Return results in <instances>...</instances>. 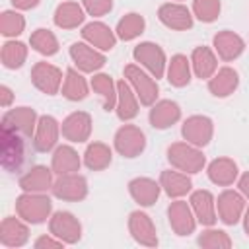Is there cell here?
<instances>
[{"label":"cell","instance_id":"obj_1","mask_svg":"<svg viewBox=\"0 0 249 249\" xmlns=\"http://www.w3.org/2000/svg\"><path fill=\"white\" fill-rule=\"evenodd\" d=\"M0 156L6 171H19L25 161V136H21L19 132L2 128Z\"/></svg>","mask_w":249,"mask_h":249},{"label":"cell","instance_id":"obj_2","mask_svg":"<svg viewBox=\"0 0 249 249\" xmlns=\"http://www.w3.org/2000/svg\"><path fill=\"white\" fill-rule=\"evenodd\" d=\"M51 198L41 193H25L16 200V212L29 224H41L51 214Z\"/></svg>","mask_w":249,"mask_h":249},{"label":"cell","instance_id":"obj_3","mask_svg":"<svg viewBox=\"0 0 249 249\" xmlns=\"http://www.w3.org/2000/svg\"><path fill=\"white\" fill-rule=\"evenodd\" d=\"M167 160L171 165L185 173H198L204 167V156L196 146H191L187 142H175L167 148Z\"/></svg>","mask_w":249,"mask_h":249},{"label":"cell","instance_id":"obj_4","mask_svg":"<svg viewBox=\"0 0 249 249\" xmlns=\"http://www.w3.org/2000/svg\"><path fill=\"white\" fill-rule=\"evenodd\" d=\"M146 148L144 132L134 124H124L115 134V150L124 158H136Z\"/></svg>","mask_w":249,"mask_h":249},{"label":"cell","instance_id":"obj_5","mask_svg":"<svg viewBox=\"0 0 249 249\" xmlns=\"http://www.w3.org/2000/svg\"><path fill=\"white\" fill-rule=\"evenodd\" d=\"M124 78L134 88V93L138 95L142 105H152L156 101V97H158V84L144 70H140V66H136V64L124 66Z\"/></svg>","mask_w":249,"mask_h":249},{"label":"cell","instance_id":"obj_6","mask_svg":"<svg viewBox=\"0 0 249 249\" xmlns=\"http://www.w3.org/2000/svg\"><path fill=\"white\" fill-rule=\"evenodd\" d=\"M49 230L54 237L64 243H76L82 237V226L78 218L70 212H54L49 222Z\"/></svg>","mask_w":249,"mask_h":249},{"label":"cell","instance_id":"obj_7","mask_svg":"<svg viewBox=\"0 0 249 249\" xmlns=\"http://www.w3.org/2000/svg\"><path fill=\"white\" fill-rule=\"evenodd\" d=\"M35 121H37V115H35V111L31 107H16V109H10L8 113H4L2 128L19 132L21 136L31 138V132L37 126Z\"/></svg>","mask_w":249,"mask_h":249},{"label":"cell","instance_id":"obj_8","mask_svg":"<svg viewBox=\"0 0 249 249\" xmlns=\"http://www.w3.org/2000/svg\"><path fill=\"white\" fill-rule=\"evenodd\" d=\"M53 195L62 200H82L88 195V181L76 173L58 175L53 183Z\"/></svg>","mask_w":249,"mask_h":249},{"label":"cell","instance_id":"obj_9","mask_svg":"<svg viewBox=\"0 0 249 249\" xmlns=\"http://www.w3.org/2000/svg\"><path fill=\"white\" fill-rule=\"evenodd\" d=\"M134 58L144 68H148L154 78H161L163 76V72H165V54L156 43H150V41L140 43L134 49Z\"/></svg>","mask_w":249,"mask_h":249},{"label":"cell","instance_id":"obj_10","mask_svg":"<svg viewBox=\"0 0 249 249\" xmlns=\"http://www.w3.org/2000/svg\"><path fill=\"white\" fill-rule=\"evenodd\" d=\"M31 82L37 89H41L47 95H54L62 82V72L49 64V62H37L31 70Z\"/></svg>","mask_w":249,"mask_h":249},{"label":"cell","instance_id":"obj_11","mask_svg":"<svg viewBox=\"0 0 249 249\" xmlns=\"http://www.w3.org/2000/svg\"><path fill=\"white\" fill-rule=\"evenodd\" d=\"M183 138L193 146H206L212 138V121L202 115H193L183 123Z\"/></svg>","mask_w":249,"mask_h":249},{"label":"cell","instance_id":"obj_12","mask_svg":"<svg viewBox=\"0 0 249 249\" xmlns=\"http://www.w3.org/2000/svg\"><path fill=\"white\" fill-rule=\"evenodd\" d=\"M58 134H60V126L56 123L54 117L51 115H43L39 117L37 121V126H35V136H33V146L37 152H49L54 148L56 140H58Z\"/></svg>","mask_w":249,"mask_h":249},{"label":"cell","instance_id":"obj_13","mask_svg":"<svg viewBox=\"0 0 249 249\" xmlns=\"http://www.w3.org/2000/svg\"><path fill=\"white\" fill-rule=\"evenodd\" d=\"M60 132L70 142H84L89 138L91 132V117L84 111H76L64 119Z\"/></svg>","mask_w":249,"mask_h":249},{"label":"cell","instance_id":"obj_14","mask_svg":"<svg viewBox=\"0 0 249 249\" xmlns=\"http://www.w3.org/2000/svg\"><path fill=\"white\" fill-rule=\"evenodd\" d=\"M167 216H169V226L173 228V231L177 235H189L195 231V216L191 212V206L185 200H175L169 204L167 208Z\"/></svg>","mask_w":249,"mask_h":249},{"label":"cell","instance_id":"obj_15","mask_svg":"<svg viewBox=\"0 0 249 249\" xmlns=\"http://www.w3.org/2000/svg\"><path fill=\"white\" fill-rule=\"evenodd\" d=\"M128 230L132 233V237L140 243V245H146V247H156L158 245V235H156V228L150 220L148 214L136 210L130 214L128 218Z\"/></svg>","mask_w":249,"mask_h":249},{"label":"cell","instance_id":"obj_16","mask_svg":"<svg viewBox=\"0 0 249 249\" xmlns=\"http://www.w3.org/2000/svg\"><path fill=\"white\" fill-rule=\"evenodd\" d=\"M70 56L82 72H95L105 64V56L97 49H93L86 43H72Z\"/></svg>","mask_w":249,"mask_h":249},{"label":"cell","instance_id":"obj_17","mask_svg":"<svg viewBox=\"0 0 249 249\" xmlns=\"http://www.w3.org/2000/svg\"><path fill=\"white\" fill-rule=\"evenodd\" d=\"M243 208H245V202H243L241 195H237L235 191L228 189L218 196V216L228 226H233L239 222Z\"/></svg>","mask_w":249,"mask_h":249},{"label":"cell","instance_id":"obj_18","mask_svg":"<svg viewBox=\"0 0 249 249\" xmlns=\"http://www.w3.org/2000/svg\"><path fill=\"white\" fill-rule=\"evenodd\" d=\"M160 19L163 25L171 27V29H191L193 27V16L191 12L183 6V4H163L160 6V12H158Z\"/></svg>","mask_w":249,"mask_h":249},{"label":"cell","instance_id":"obj_19","mask_svg":"<svg viewBox=\"0 0 249 249\" xmlns=\"http://www.w3.org/2000/svg\"><path fill=\"white\" fill-rule=\"evenodd\" d=\"M191 206L195 210V218L202 224V226H212L218 218L216 214V202L210 191H195L191 195Z\"/></svg>","mask_w":249,"mask_h":249},{"label":"cell","instance_id":"obj_20","mask_svg":"<svg viewBox=\"0 0 249 249\" xmlns=\"http://www.w3.org/2000/svg\"><path fill=\"white\" fill-rule=\"evenodd\" d=\"M82 37L99 51H111L115 47V33L101 21H91L82 29Z\"/></svg>","mask_w":249,"mask_h":249},{"label":"cell","instance_id":"obj_21","mask_svg":"<svg viewBox=\"0 0 249 249\" xmlns=\"http://www.w3.org/2000/svg\"><path fill=\"white\" fill-rule=\"evenodd\" d=\"M19 187L25 193H43L53 189V169H47L45 165L31 167L25 175L19 177Z\"/></svg>","mask_w":249,"mask_h":249},{"label":"cell","instance_id":"obj_22","mask_svg":"<svg viewBox=\"0 0 249 249\" xmlns=\"http://www.w3.org/2000/svg\"><path fill=\"white\" fill-rule=\"evenodd\" d=\"M160 187H161L160 183H156L154 179H148V177H136L128 183L130 196L140 206H152L160 196Z\"/></svg>","mask_w":249,"mask_h":249},{"label":"cell","instance_id":"obj_23","mask_svg":"<svg viewBox=\"0 0 249 249\" xmlns=\"http://www.w3.org/2000/svg\"><path fill=\"white\" fill-rule=\"evenodd\" d=\"M29 237V230L27 226L14 218V216H8L2 220V226H0V241L6 245V247H21Z\"/></svg>","mask_w":249,"mask_h":249},{"label":"cell","instance_id":"obj_24","mask_svg":"<svg viewBox=\"0 0 249 249\" xmlns=\"http://www.w3.org/2000/svg\"><path fill=\"white\" fill-rule=\"evenodd\" d=\"M181 117V109L175 101L171 99H163L158 101L152 109H150V124L154 128H167L173 123H177Z\"/></svg>","mask_w":249,"mask_h":249},{"label":"cell","instance_id":"obj_25","mask_svg":"<svg viewBox=\"0 0 249 249\" xmlns=\"http://www.w3.org/2000/svg\"><path fill=\"white\" fill-rule=\"evenodd\" d=\"M214 49H216V53L220 54V58H224V60H233V58H237V56L243 53L245 43H243V39H241L237 33H233V31H220V33L214 35Z\"/></svg>","mask_w":249,"mask_h":249},{"label":"cell","instance_id":"obj_26","mask_svg":"<svg viewBox=\"0 0 249 249\" xmlns=\"http://www.w3.org/2000/svg\"><path fill=\"white\" fill-rule=\"evenodd\" d=\"M237 84H239L237 72H235L233 68H230V66H224V68H220V70L210 78L208 89H210V93L216 95V97H228L230 93L235 91Z\"/></svg>","mask_w":249,"mask_h":249},{"label":"cell","instance_id":"obj_27","mask_svg":"<svg viewBox=\"0 0 249 249\" xmlns=\"http://www.w3.org/2000/svg\"><path fill=\"white\" fill-rule=\"evenodd\" d=\"M117 115L121 121H128V119H134L138 115L136 95L124 80H121L117 84Z\"/></svg>","mask_w":249,"mask_h":249},{"label":"cell","instance_id":"obj_28","mask_svg":"<svg viewBox=\"0 0 249 249\" xmlns=\"http://www.w3.org/2000/svg\"><path fill=\"white\" fill-rule=\"evenodd\" d=\"M78 169H80L78 152L72 146H58L53 154V171L56 175H68V173H76Z\"/></svg>","mask_w":249,"mask_h":249},{"label":"cell","instance_id":"obj_29","mask_svg":"<svg viewBox=\"0 0 249 249\" xmlns=\"http://www.w3.org/2000/svg\"><path fill=\"white\" fill-rule=\"evenodd\" d=\"M208 177L216 185H231L237 177V165L230 158H218L208 165Z\"/></svg>","mask_w":249,"mask_h":249},{"label":"cell","instance_id":"obj_30","mask_svg":"<svg viewBox=\"0 0 249 249\" xmlns=\"http://www.w3.org/2000/svg\"><path fill=\"white\" fill-rule=\"evenodd\" d=\"M160 185L163 187V191L169 195V196H183L191 191L193 183L191 179L185 175V173H179V171H161L160 175Z\"/></svg>","mask_w":249,"mask_h":249},{"label":"cell","instance_id":"obj_31","mask_svg":"<svg viewBox=\"0 0 249 249\" xmlns=\"http://www.w3.org/2000/svg\"><path fill=\"white\" fill-rule=\"evenodd\" d=\"M84 10L76 2H62L54 12V23L62 29H74L84 21Z\"/></svg>","mask_w":249,"mask_h":249},{"label":"cell","instance_id":"obj_32","mask_svg":"<svg viewBox=\"0 0 249 249\" xmlns=\"http://www.w3.org/2000/svg\"><path fill=\"white\" fill-rule=\"evenodd\" d=\"M62 95L70 101H82L88 95V84H86L84 76L78 74V70H74V68L66 70V78L62 84Z\"/></svg>","mask_w":249,"mask_h":249},{"label":"cell","instance_id":"obj_33","mask_svg":"<svg viewBox=\"0 0 249 249\" xmlns=\"http://www.w3.org/2000/svg\"><path fill=\"white\" fill-rule=\"evenodd\" d=\"M191 62L198 78H210L216 72V56L208 47H196L193 51Z\"/></svg>","mask_w":249,"mask_h":249},{"label":"cell","instance_id":"obj_34","mask_svg":"<svg viewBox=\"0 0 249 249\" xmlns=\"http://www.w3.org/2000/svg\"><path fill=\"white\" fill-rule=\"evenodd\" d=\"M91 88H93L95 93L101 95L103 109L105 111H111L117 105V86L113 84L111 76H107V74H95L91 78Z\"/></svg>","mask_w":249,"mask_h":249},{"label":"cell","instance_id":"obj_35","mask_svg":"<svg viewBox=\"0 0 249 249\" xmlns=\"http://www.w3.org/2000/svg\"><path fill=\"white\" fill-rule=\"evenodd\" d=\"M167 80L175 88H183L191 82V66L185 54H175L171 56L169 68H167Z\"/></svg>","mask_w":249,"mask_h":249},{"label":"cell","instance_id":"obj_36","mask_svg":"<svg viewBox=\"0 0 249 249\" xmlns=\"http://www.w3.org/2000/svg\"><path fill=\"white\" fill-rule=\"evenodd\" d=\"M84 163L93 169V171H101L111 163V150L109 146H105L103 142H93L86 148L84 154Z\"/></svg>","mask_w":249,"mask_h":249},{"label":"cell","instance_id":"obj_37","mask_svg":"<svg viewBox=\"0 0 249 249\" xmlns=\"http://www.w3.org/2000/svg\"><path fill=\"white\" fill-rule=\"evenodd\" d=\"M0 58L6 68H19L27 58V47L19 41H8L2 47Z\"/></svg>","mask_w":249,"mask_h":249},{"label":"cell","instance_id":"obj_38","mask_svg":"<svg viewBox=\"0 0 249 249\" xmlns=\"http://www.w3.org/2000/svg\"><path fill=\"white\" fill-rule=\"evenodd\" d=\"M144 31V18L140 14H126L117 23V37L123 41H130Z\"/></svg>","mask_w":249,"mask_h":249},{"label":"cell","instance_id":"obj_39","mask_svg":"<svg viewBox=\"0 0 249 249\" xmlns=\"http://www.w3.org/2000/svg\"><path fill=\"white\" fill-rule=\"evenodd\" d=\"M29 43H31V47H33L37 53L47 54V56H51V54H54V53L58 51V41H56L54 33L49 31V29H43V27H41V29H35V31L31 33Z\"/></svg>","mask_w":249,"mask_h":249},{"label":"cell","instance_id":"obj_40","mask_svg":"<svg viewBox=\"0 0 249 249\" xmlns=\"http://www.w3.org/2000/svg\"><path fill=\"white\" fill-rule=\"evenodd\" d=\"M23 27H25V19H23L21 14L12 12V10L2 12V16H0V31H2V35H6V37L19 35L23 31Z\"/></svg>","mask_w":249,"mask_h":249},{"label":"cell","instance_id":"obj_41","mask_svg":"<svg viewBox=\"0 0 249 249\" xmlns=\"http://www.w3.org/2000/svg\"><path fill=\"white\" fill-rule=\"evenodd\" d=\"M193 12L200 21H214L220 14V0H195Z\"/></svg>","mask_w":249,"mask_h":249},{"label":"cell","instance_id":"obj_42","mask_svg":"<svg viewBox=\"0 0 249 249\" xmlns=\"http://www.w3.org/2000/svg\"><path fill=\"white\" fill-rule=\"evenodd\" d=\"M198 245L200 247H208V249H220V247H231V239L228 237L226 231L222 230H208L198 237Z\"/></svg>","mask_w":249,"mask_h":249},{"label":"cell","instance_id":"obj_43","mask_svg":"<svg viewBox=\"0 0 249 249\" xmlns=\"http://www.w3.org/2000/svg\"><path fill=\"white\" fill-rule=\"evenodd\" d=\"M84 8L91 16H105L113 8V0H82Z\"/></svg>","mask_w":249,"mask_h":249},{"label":"cell","instance_id":"obj_44","mask_svg":"<svg viewBox=\"0 0 249 249\" xmlns=\"http://www.w3.org/2000/svg\"><path fill=\"white\" fill-rule=\"evenodd\" d=\"M62 245H64V241H60L58 237H56V239H53V237H47V235H43V237H39V239L35 241V247H37V249H43V247L58 249V247H62Z\"/></svg>","mask_w":249,"mask_h":249},{"label":"cell","instance_id":"obj_45","mask_svg":"<svg viewBox=\"0 0 249 249\" xmlns=\"http://www.w3.org/2000/svg\"><path fill=\"white\" fill-rule=\"evenodd\" d=\"M0 95H2V99H0L2 107H8V105L12 103V89H10L8 86H2V88H0Z\"/></svg>","mask_w":249,"mask_h":249},{"label":"cell","instance_id":"obj_46","mask_svg":"<svg viewBox=\"0 0 249 249\" xmlns=\"http://www.w3.org/2000/svg\"><path fill=\"white\" fill-rule=\"evenodd\" d=\"M12 4L19 10H29V8H35L39 4V0H12Z\"/></svg>","mask_w":249,"mask_h":249},{"label":"cell","instance_id":"obj_47","mask_svg":"<svg viewBox=\"0 0 249 249\" xmlns=\"http://www.w3.org/2000/svg\"><path fill=\"white\" fill-rule=\"evenodd\" d=\"M239 191H241V195H245L249 198V171L241 175V179H239Z\"/></svg>","mask_w":249,"mask_h":249},{"label":"cell","instance_id":"obj_48","mask_svg":"<svg viewBox=\"0 0 249 249\" xmlns=\"http://www.w3.org/2000/svg\"><path fill=\"white\" fill-rule=\"evenodd\" d=\"M245 231H247V235H249V208L245 210Z\"/></svg>","mask_w":249,"mask_h":249}]
</instances>
